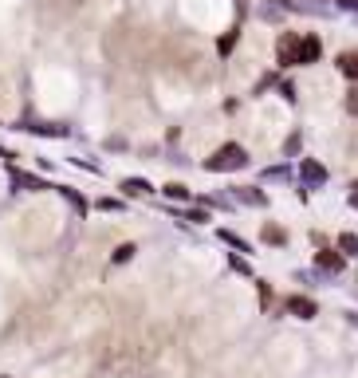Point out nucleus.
Returning <instances> with one entry per match:
<instances>
[{
  "instance_id": "f257e3e1",
  "label": "nucleus",
  "mask_w": 358,
  "mask_h": 378,
  "mask_svg": "<svg viewBox=\"0 0 358 378\" xmlns=\"http://www.w3.org/2000/svg\"><path fill=\"white\" fill-rule=\"evenodd\" d=\"M244 166H248V154H244V146H236V142H224V146L205 162L209 173H233V170H244Z\"/></svg>"
},
{
  "instance_id": "f03ea898",
  "label": "nucleus",
  "mask_w": 358,
  "mask_h": 378,
  "mask_svg": "<svg viewBox=\"0 0 358 378\" xmlns=\"http://www.w3.org/2000/svg\"><path fill=\"white\" fill-rule=\"evenodd\" d=\"M276 60L284 63V67L299 63V32H284V36L276 40Z\"/></svg>"
},
{
  "instance_id": "7ed1b4c3",
  "label": "nucleus",
  "mask_w": 358,
  "mask_h": 378,
  "mask_svg": "<svg viewBox=\"0 0 358 378\" xmlns=\"http://www.w3.org/2000/svg\"><path fill=\"white\" fill-rule=\"evenodd\" d=\"M299 178H303V185H307V189H319V185L327 182V166H323V162H315V158H303Z\"/></svg>"
},
{
  "instance_id": "20e7f679",
  "label": "nucleus",
  "mask_w": 358,
  "mask_h": 378,
  "mask_svg": "<svg viewBox=\"0 0 358 378\" xmlns=\"http://www.w3.org/2000/svg\"><path fill=\"white\" fill-rule=\"evenodd\" d=\"M323 55V40L319 36H299V63L307 67V63H315Z\"/></svg>"
},
{
  "instance_id": "39448f33",
  "label": "nucleus",
  "mask_w": 358,
  "mask_h": 378,
  "mask_svg": "<svg viewBox=\"0 0 358 378\" xmlns=\"http://www.w3.org/2000/svg\"><path fill=\"white\" fill-rule=\"evenodd\" d=\"M24 130H32V135H44V138H67V135H71L63 122H32V126H24Z\"/></svg>"
},
{
  "instance_id": "423d86ee",
  "label": "nucleus",
  "mask_w": 358,
  "mask_h": 378,
  "mask_svg": "<svg viewBox=\"0 0 358 378\" xmlns=\"http://www.w3.org/2000/svg\"><path fill=\"white\" fill-rule=\"evenodd\" d=\"M287 311H292V316H299V319H311V316H319V307L311 304L307 295H292V300H287Z\"/></svg>"
},
{
  "instance_id": "0eeeda50",
  "label": "nucleus",
  "mask_w": 358,
  "mask_h": 378,
  "mask_svg": "<svg viewBox=\"0 0 358 378\" xmlns=\"http://www.w3.org/2000/svg\"><path fill=\"white\" fill-rule=\"evenodd\" d=\"M315 264H319L323 272H343V252H334V248H323V252H315Z\"/></svg>"
},
{
  "instance_id": "6e6552de",
  "label": "nucleus",
  "mask_w": 358,
  "mask_h": 378,
  "mask_svg": "<svg viewBox=\"0 0 358 378\" xmlns=\"http://www.w3.org/2000/svg\"><path fill=\"white\" fill-rule=\"evenodd\" d=\"M12 185H16V189H32V194L48 189V182H44V178H36V173H20V170H12Z\"/></svg>"
},
{
  "instance_id": "1a4fd4ad",
  "label": "nucleus",
  "mask_w": 358,
  "mask_h": 378,
  "mask_svg": "<svg viewBox=\"0 0 358 378\" xmlns=\"http://www.w3.org/2000/svg\"><path fill=\"white\" fill-rule=\"evenodd\" d=\"M126 197H146L150 194V182H142V178H123V185H118Z\"/></svg>"
},
{
  "instance_id": "9d476101",
  "label": "nucleus",
  "mask_w": 358,
  "mask_h": 378,
  "mask_svg": "<svg viewBox=\"0 0 358 378\" xmlns=\"http://www.w3.org/2000/svg\"><path fill=\"white\" fill-rule=\"evenodd\" d=\"M339 71H343L346 79H358V51H343V55H339Z\"/></svg>"
},
{
  "instance_id": "9b49d317",
  "label": "nucleus",
  "mask_w": 358,
  "mask_h": 378,
  "mask_svg": "<svg viewBox=\"0 0 358 378\" xmlns=\"http://www.w3.org/2000/svg\"><path fill=\"white\" fill-rule=\"evenodd\" d=\"M268 244H287V232L280 229V225H264V232H260Z\"/></svg>"
},
{
  "instance_id": "f8f14e48",
  "label": "nucleus",
  "mask_w": 358,
  "mask_h": 378,
  "mask_svg": "<svg viewBox=\"0 0 358 378\" xmlns=\"http://www.w3.org/2000/svg\"><path fill=\"white\" fill-rule=\"evenodd\" d=\"M236 197H240V201H248V205H264V201H268L260 189H248V185H240V189H236Z\"/></svg>"
},
{
  "instance_id": "ddd939ff",
  "label": "nucleus",
  "mask_w": 358,
  "mask_h": 378,
  "mask_svg": "<svg viewBox=\"0 0 358 378\" xmlns=\"http://www.w3.org/2000/svg\"><path fill=\"white\" fill-rule=\"evenodd\" d=\"M165 197H170V201H189V189L181 182H170L165 185Z\"/></svg>"
},
{
  "instance_id": "4468645a",
  "label": "nucleus",
  "mask_w": 358,
  "mask_h": 378,
  "mask_svg": "<svg viewBox=\"0 0 358 378\" xmlns=\"http://www.w3.org/2000/svg\"><path fill=\"white\" fill-rule=\"evenodd\" d=\"M60 194L67 197V201H71V209H75V213H87V201H83L79 194H75V189H60Z\"/></svg>"
},
{
  "instance_id": "2eb2a0df",
  "label": "nucleus",
  "mask_w": 358,
  "mask_h": 378,
  "mask_svg": "<svg viewBox=\"0 0 358 378\" xmlns=\"http://www.w3.org/2000/svg\"><path fill=\"white\" fill-rule=\"evenodd\" d=\"M130 257H134V244H118L114 248V264H126Z\"/></svg>"
},
{
  "instance_id": "dca6fc26",
  "label": "nucleus",
  "mask_w": 358,
  "mask_h": 378,
  "mask_svg": "<svg viewBox=\"0 0 358 378\" xmlns=\"http://www.w3.org/2000/svg\"><path fill=\"white\" fill-rule=\"evenodd\" d=\"M233 44H236V32H229V36L217 40V51H221V55H229V51H233Z\"/></svg>"
},
{
  "instance_id": "f3484780",
  "label": "nucleus",
  "mask_w": 358,
  "mask_h": 378,
  "mask_svg": "<svg viewBox=\"0 0 358 378\" xmlns=\"http://www.w3.org/2000/svg\"><path fill=\"white\" fill-rule=\"evenodd\" d=\"M339 248H343V252H350V257H355V252H358V237H350V232H346L343 241H339Z\"/></svg>"
},
{
  "instance_id": "a211bd4d",
  "label": "nucleus",
  "mask_w": 358,
  "mask_h": 378,
  "mask_svg": "<svg viewBox=\"0 0 358 378\" xmlns=\"http://www.w3.org/2000/svg\"><path fill=\"white\" fill-rule=\"evenodd\" d=\"M280 95H284L287 103H292V98H296V87H292V83H280Z\"/></svg>"
},
{
  "instance_id": "6ab92c4d",
  "label": "nucleus",
  "mask_w": 358,
  "mask_h": 378,
  "mask_svg": "<svg viewBox=\"0 0 358 378\" xmlns=\"http://www.w3.org/2000/svg\"><path fill=\"white\" fill-rule=\"evenodd\" d=\"M268 178H272V182H284L287 170H284V166H276V170H268Z\"/></svg>"
},
{
  "instance_id": "aec40b11",
  "label": "nucleus",
  "mask_w": 358,
  "mask_h": 378,
  "mask_svg": "<svg viewBox=\"0 0 358 378\" xmlns=\"http://www.w3.org/2000/svg\"><path fill=\"white\" fill-rule=\"evenodd\" d=\"M99 209H107V213H114V209H123V205H118V201H111V197H102V201H99Z\"/></svg>"
},
{
  "instance_id": "412c9836",
  "label": "nucleus",
  "mask_w": 358,
  "mask_h": 378,
  "mask_svg": "<svg viewBox=\"0 0 358 378\" xmlns=\"http://www.w3.org/2000/svg\"><path fill=\"white\" fill-rule=\"evenodd\" d=\"M346 107H350V114H358V91H350V95H346Z\"/></svg>"
},
{
  "instance_id": "4be33fe9",
  "label": "nucleus",
  "mask_w": 358,
  "mask_h": 378,
  "mask_svg": "<svg viewBox=\"0 0 358 378\" xmlns=\"http://www.w3.org/2000/svg\"><path fill=\"white\" fill-rule=\"evenodd\" d=\"M350 205H358V185H355V194H350Z\"/></svg>"
}]
</instances>
